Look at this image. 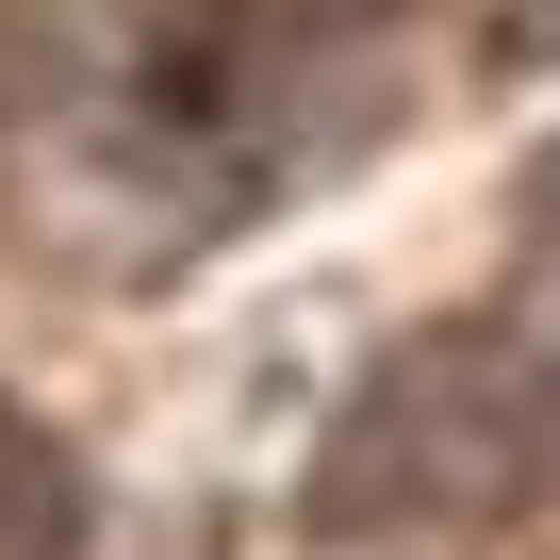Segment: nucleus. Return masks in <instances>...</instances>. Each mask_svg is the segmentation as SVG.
<instances>
[{
	"mask_svg": "<svg viewBox=\"0 0 560 560\" xmlns=\"http://www.w3.org/2000/svg\"><path fill=\"white\" fill-rule=\"evenodd\" d=\"M0 560H83V478L0 412Z\"/></svg>",
	"mask_w": 560,
	"mask_h": 560,
	"instance_id": "obj_1",
	"label": "nucleus"
}]
</instances>
